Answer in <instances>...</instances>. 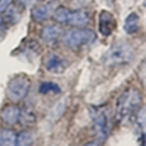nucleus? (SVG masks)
I'll return each mask as SVG.
<instances>
[{
  "mask_svg": "<svg viewBox=\"0 0 146 146\" xmlns=\"http://www.w3.org/2000/svg\"><path fill=\"white\" fill-rule=\"evenodd\" d=\"M140 102H142V95H140L139 89L130 88V89L124 91L118 98V102H117V110H115L117 121L127 120L139 108Z\"/></svg>",
  "mask_w": 146,
  "mask_h": 146,
  "instance_id": "obj_1",
  "label": "nucleus"
},
{
  "mask_svg": "<svg viewBox=\"0 0 146 146\" xmlns=\"http://www.w3.org/2000/svg\"><path fill=\"white\" fill-rule=\"evenodd\" d=\"M133 57H135L133 47L126 41H118L110 48V51L107 54V63L115 64V66L127 64L133 60Z\"/></svg>",
  "mask_w": 146,
  "mask_h": 146,
  "instance_id": "obj_2",
  "label": "nucleus"
},
{
  "mask_svg": "<svg viewBox=\"0 0 146 146\" xmlns=\"http://www.w3.org/2000/svg\"><path fill=\"white\" fill-rule=\"evenodd\" d=\"M94 40H95V34L91 29H85V28H72L63 36V42L69 48H73V50H78L79 47L86 45Z\"/></svg>",
  "mask_w": 146,
  "mask_h": 146,
  "instance_id": "obj_3",
  "label": "nucleus"
},
{
  "mask_svg": "<svg viewBox=\"0 0 146 146\" xmlns=\"http://www.w3.org/2000/svg\"><path fill=\"white\" fill-rule=\"evenodd\" d=\"M29 91V79L27 76H15L7 85V98L13 102H19L27 96Z\"/></svg>",
  "mask_w": 146,
  "mask_h": 146,
  "instance_id": "obj_4",
  "label": "nucleus"
},
{
  "mask_svg": "<svg viewBox=\"0 0 146 146\" xmlns=\"http://www.w3.org/2000/svg\"><path fill=\"white\" fill-rule=\"evenodd\" d=\"M91 118L95 127V131L100 139H105L108 136V115L102 108L91 107Z\"/></svg>",
  "mask_w": 146,
  "mask_h": 146,
  "instance_id": "obj_5",
  "label": "nucleus"
},
{
  "mask_svg": "<svg viewBox=\"0 0 146 146\" xmlns=\"http://www.w3.org/2000/svg\"><path fill=\"white\" fill-rule=\"evenodd\" d=\"M91 21L89 13L86 10H76V12H70L69 18H67V25H72L75 28H83L85 25H88Z\"/></svg>",
  "mask_w": 146,
  "mask_h": 146,
  "instance_id": "obj_6",
  "label": "nucleus"
},
{
  "mask_svg": "<svg viewBox=\"0 0 146 146\" xmlns=\"http://www.w3.org/2000/svg\"><path fill=\"white\" fill-rule=\"evenodd\" d=\"M19 113H21V110L16 105H7L2 110L0 118H2V121L6 126H15L19 121Z\"/></svg>",
  "mask_w": 146,
  "mask_h": 146,
  "instance_id": "obj_7",
  "label": "nucleus"
},
{
  "mask_svg": "<svg viewBox=\"0 0 146 146\" xmlns=\"http://www.w3.org/2000/svg\"><path fill=\"white\" fill-rule=\"evenodd\" d=\"M63 31L62 28H60L58 25H48L45 28H42L41 31V38L47 42V44H53L56 42L60 36H62Z\"/></svg>",
  "mask_w": 146,
  "mask_h": 146,
  "instance_id": "obj_8",
  "label": "nucleus"
},
{
  "mask_svg": "<svg viewBox=\"0 0 146 146\" xmlns=\"http://www.w3.org/2000/svg\"><path fill=\"white\" fill-rule=\"evenodd\" d=\"M114 25H115V22H114V18L111 16V13L105 12V10L101 12V15H100V31H101V34L104 36H108L113 32Z\"/></svg>",
  "mask_w": 146,
  "mask_h": 146,
  "instance_id": "obj_9",
  "label": "nucleus"
},
{
  "mask_svg": "<svg viewBox=\"0 0 146 146\" xmlns=\"http://www.w3.org/2000/svg\"><path fill=\"white\" fill-rule=\"evenodd\" d=\"M66 62L58 56H50L45 62V69L51 73H63L66 70Z\"/></svg>",
  "mask_w": 146,
  "mask_h": 146,
  "instance_id": "obj_10",
  "label": "nucleus"
},
{
  "mask_svg": "<svg viewBox=\"0 0 146 146\" xmlns=\"http://www.w3.org/2000/svg\"><path fill=\"white\" fill-rule=\"evenodd\" d=\"M51 5H38L32 9V19L36 22H45L51 18Z\"/></svg>",
  "mask_w": 146,
  "mask_h": 146,
  "instance_id": "obj_11",
  "label": "nucleus"
},
{
  "mask_svg": "<svg viewBox=\"0 0 146 146\" xmlns=\"http://www.w3.org/2000/svg\"><path fill=\"white\" fill-rule=\"evenodd\" d=\"M18 123L23 124V126H34L36 123V115L35 113L32 111L31 108H25V110H21V113H19V121Z\"/></svg>",
  "mask_w": 146,
  "mask_h": 146,
  "instance_id": "obj_12",
  "label": "nucleus"
},
{
  "mask_svg": "<svg viewBox=\"0 0 146 146\" xmlns=\"http://www.w3.org/2000/svg\"><path fill=\"white\" fill-rule=\"evenodd\" d=\"M16 135L13 130L2 129L0 130V146H15Z\"/></svg>",
  "mask_w": 146,
  "mask_h": 146,
  "instance_id": "obj_13",
  "label": "nucleus"
},
{
  "mask_svg": "<svg viewBox=\"0 0 146 146\" xmlns=\"http://www.w3.org/2000/svg\"><path fill=\"white\" fill-rule=\"evenodd\" d=\"M34 143V135L29 130H23L19 135H16L15 146H32Z\"/></svg>",
  "mask_w": 146,
  "mask_h": 146,
  "instance_id": "obj_14",
  "label": "nucleus"
},
{
  "mask_svg": "<svg viewBox=\"0 0 146 146\" xmlns=\"http://www.w3.org/2000/svg\"><path fill=\"white\" fill-rule=\"evenodd\" d=\"M124 29H126L127 34H135V32L139 29V16H137L136 13H130V15L126 18Z\"/></svg>",
  "mask_w": 146,
  "mask_h": 146,
  "instance_id": "obj_15",
  "label": "nucleus"
},
{
  "mask_svg": "<svg viewBox=\"0 0 146 146\" xmlns=\"http://www.w3.org/2000/svg\"><path fill=\"white\" fill-rule=\"evenodd\" d=\"M69 13H70V10H69L67 7L62 6V7H58V9L54 12L53 16H54V19H56L58 23H66V22H67V18H69Z\"/></svg>",
  "mask_w": 146,
  "mask_h": 146,
  "instance_id": "obj_16",
  "label": "nucleus"
},
{
  "mask_svg": "<svg viewBox=\"0 0 146 146\" xmlns=\"http://www.w3.org/2000/svg\"><path fill=\"white\" fill-rule=\"evenodd\" d=\"M40 92L47 95V94H57L60 92V88H58V85L53 83V82H44L41 83V86H40Z\"/></svg>",
  "mask_w": 146,
  "mask_h": 146,
  "instance_id": "obj_17",
  "label": "nucleus"
},
{
  "mask_svg": "<svg viewBox=\"0 0 146 146\" xmlns=\"http://www.w3.org/2000/svg\"><path fill=\"white\" fill-rule=\"evenodd\" d=\"M139 78H140V80L145 83V86H146V58L143 60V63L139 67Z\"/></svg>",
  "mask_w": 146,
  "mask_h": 146,
  "instance_id": "obj_18",
  "label": "nucleus"
},
{
  "mask_svg": "<svg viewBox=\"0 0 146 146\" xmlns=\"http://www.w3.org/2000/svg\"><path fill=\"white\" fill-rule=\"evenodd\" d=\"M6 31H7V23L5 22V19H3V18H0V41H2V40L5 38Z\"/></svg>",
  "mask_w": 146,
  "mask_h": 146,
  "instance_id": "obj_19",
  "label": "nucleus"
},
{
  "mask_svg": "<svg viewBox=\"0 0 146 146\" xmlns=\"http://www.w3.org/2000/svg\"><path fill=\"white\" fill-rule=\"evenodd\" d=\"M13 0H0V13H5V12L10 7Z\"/></svg>",
  "mask_w": 146,
  "mask_h": 146,
  "instance_id": "obj_20",
  "label": "nucleus"
},
{
  "mask_svg": "<svg viewBox=\"0 0 146 146\" xmlns=\"http://www.w3.org/2000/svg\"><path fill=\"white\" fill-rule=\"evenodd\" d=\"M18 2L22 5V6H31L35 3V0H18Z\"/></svg>",
  "mask_w": 146,
  "mask_h": 146,
  "instance_id": "obj_21",
  "label": "nucleus"
},
{
  "mask_svg": "<svg viewBox=\"0 0 146 146\" xmlns=\"http://www.w3.org/2000/svg\"><path fill=\"white\" fill-rule=\"evenodd\" d=\"M85 146H102L100 142H96V140H91V142H88Z\"/></svg>",
  "mask_w": 146,
  "mask_h": 146,
  "instance_id": "obj_22",
  "label": "nucleus"
},
{
  "mask_svg": "<svg viewBox=\"0 0 146 146\" xmlns=\"http://www.w3.org/2000/svg\"><path fill=\"white\" fill-rule=\"evenodd\" d=\"M140 146H146V133L142 136V143H140Z\"/></svg>",
  "mask_w": 146,
  "mask_h": 146,
  "instance_id": "obj_23",
  "label": "nucleus"
},
{
  "mask_svg": "<svg viewBox=\"0 0 146 146\" xmlns=\"http://www.w3.org/2000/svg\"><path fill=\"white\" fill-rule=\"evenodd\" d=\"M145 5H146V0H145Z\"/></svg>",
  "mask_w": 146,
  "mask_h": 146,
  "instance_id": "obj_24",
  "label": "nucleus"
}]
</instances>
